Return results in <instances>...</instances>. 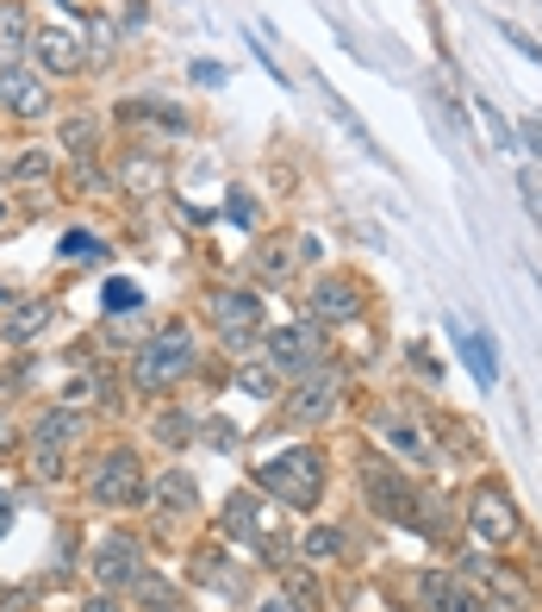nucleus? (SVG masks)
<instances>
[{"label": "nucleus", "instance_id": "1", "mask_svg": "<svg viewBox=\"0 0 542 612\" xmlns=\"http://www.w3.org/2000/svg\"><path fill=\"white\" fill-rule=\"evenodd\" d=\"M188 369H194V332H188V326H163V332L138 350L131 382L144 387V394H163V387H175Z\"/></svg>", "mask_w": 542, "mask_h": 612}, {"label": "nucleus", "instance_id": "2", "mask_svg": "<svg viewBox=\"0 0 542 612\" xmlns=\"http://www.w3.org/2000/svg\"><path fill=\"white\" fill-rule=\"evenodd\" d=\"M256 487H269L274 500H287V507H312L324 494L319 450H274V457L256 469Z\"/></svg>", "mask_w": 542, "mask_h": 612}, {"label": "nucleus", "instance_id": "3", "mask_svg": "<svg viewBox=\"0 0 542 612\" xmlns=\"http://www.w3.org/2000/svg\"><path fill=\"white\" fill-rule=\"evenodd\" d=\"M269 362L281 375H312L324 362V332L319 326H281V332L269 337Z\"/></svg>", "mask_w": 542, "mask_h": 612}, {"label": "nucleus", "instance_id": "4", "mask_svg": "<svg viewBox=\"0 0 542 612\" xmlns=\"http://www.w3.org/2000/svg\"><path fill=\"white\" fill-rule=\"evenodd\" d=\"M138 487H144L138 457H131V450H106L100 469H94V482H88V494H94L100 507H131V500H138Z\"/></svg>", "mask_w": 542, "mask_h": 612}, {"label": "nucleus", "instance_id": "5", "mask_svg": "<svg viewBox=\"0 0 542 612\" xmlns=\"http://www.w3.org/2000/svg\"><path fill=\"white\" fill-rule=\"evenodd\" d=\"M212 326L224 332V344H249V332L262 326V301L249 288H224L212 294Z\"/></svg>", "mask_w": 542, "mask_h": 612}, {"label": "nucleus", "instance_id": "6", "mask_svg": "<svg viewBox=\"0 0 542 612\" xmlns=\"http://www.w3.org/2000/svg\"><path fill=\"white\" fill-rule=\"evenodd\" d=\"M337 394H344V369H312V375L287 394V412H294V419H324V412L337 407Z\"/></svg>", "mask_w": 542, "mask_h": 612}, {"label": "nucleus", "instance_id": "7", "mask_svg": "<svg viewBox=\"0 0 542 612\" xmlns=\"http://www.w3.org/2000/svg\"><path fill=\"white\" fill-rule=\"evenodd\" d=\"M0 106L20 119H38V113H50V88L31 69H0Z\"/></svg>", "mask_w": 542, "mask_h": 612}, {"label": "nucleus", "instance_id": "8", "mask_svg": "<svg viewBox=\"0 0 542 612\" xmlns=\"http://www.w3.org/2000/svg\"><path fill=\"white\" fill-rule=\"evenodd\" d=\"M374 425H380V437H387V444H393V450H399L405 462H437V450H430V437H424L418 425H412V412L380 407V412H374Z\"/></svg>", "mask_w": 542, "mask_h": 612}, {"label": "nucleus", "instance_id": "9", "mask_svg": "<svg viewBox=\"0 0 542 612\" xmlns=\"http://www.w3.org/2000/svg\"><path fill=\"white\" fill-rule=\"evenodd\" d=\"M449 344H455V357H462V362H468V369H474V382H480V387H499V369H493V344H487V337H480V332H468V326H462L455 313H449Z\"/></svg>", "mask_w": 542, "mask_h": 612}, {"label": "nucleus", "instance_id": "10", "mask_svg": "<svg viewBox=\"0 0 542 612\" xmlns=\"http://www.w3.org/2000/svg\"><path fill=\"white\" fill-rule=\"evenodd\" d=\"M474 532H480V544H505V537L518 532V512H512V500H505L499 487H487V494L474 500Z\"/></svg>", "mask_w": 542, "mask_h": 612}, {"label": "nucleus", "instance_id": "11", "mask_svg": "<svg viewBox=\"0 0 542 612\" xmlns=\"http://www.w3.org/2000/svg\"><path fill=\"white\" fill-rule=\"evenodd\" d=\"M94 575H100V587L138 582V575H144V569H138V544H131V537H106L94 550Z\"/></svg>", "mask_w": 542, "mask_h": 612}, {"label": "nucleus", "instance_id": "12", "mask_svg": "<svg viewBox=\"0 0 542 612\" xmlns=\"http://www.w3.org/2000/svg\"><path fill=\"white\" fill-rule=\"evenodd\" d=\"M31 51L44 56L56 76H69V69H81V63H88V51H81V38H75L69 26H44L38 38H31Z\"/></svg>", "mask_w": 542, "mask_h": 612}, {"label": "nucleus", "instance_id": "13", "mask_svg": "<svg viewBox=\"0 0 542 612\" xmlns=\"http://www.w3.org/2000/svg\"><path fill=\"white\" fill-rule=\"evenodd\" d=\"M25 51H31V26H25V7H0V69H20Z\"/></svg>", "mask_w": 542, "mask_h": 612}, {"label": "nucleus", "instance_id": "14", "mask_svg": "<svg viewBox=\"0 0 542 612\" xmlns=\"http://www.w3.org/2000/svg\"><path fill=\"white\" fill-rule=\"evenodd\" d=\"M312 313H319L324 326H337V319H356V313H362V294H356L349 281H319V288H312Z\"/></svg>", "mask_w": 542, "mask_h": 612}, {"label": "nucleus", "instance_id": "15", "mask_svg": "<svg viewBox=\"0 0 542 612\" xmlns=\"http://www.w3.org/2000/svg\"><path fill=\"white\" fill-rule=\"evenodd\" d=\"M418 594H424V600H430L437 612H480V600H474V594L455 582V575H424Z\"/></svg>", "mask_w": 542, "mask_h": 612}, {"label": "nucleus", "instance_id": "16", "mask_svg": "<svg viewBox=\"0 0 542 612\" xmlns=\"http://www.w3.org/2000/svg\"><path fill=\"white\" fill-rule=\"evenodd\" d=\"M50 326V301H13L7 313V337H38Z\"/></svg>", "mask_w": 542, "mask_h": 612}, {"label": "nucleus", "instance_id": "17", "mask_svg": "<svg viewBox=\"0 0 542 612\" xmlns=\"http://www.w3.org/2000/svg\"><path fill=\"white\" fill-rule=\"evenodd\" d=\"M150 500H156V507H163V512H181V507H194V500H199V487L188 482L181 469H175V475H163V482L150 487Z\"/></svg>", "mask_w": 542, "mask_h": 612}, {"label": "nucleus", "instance_id": "18", "mask_svg": "<svg viewBox=\"0 0 542 612\" xmlns=\"http://www.w3.org/2000/svg\"><path fill=\"white\" fill-rule=\"evenodd\" d=\"M374 500H380V512H393V519H412V487H393L387 475H369Z\"/></svg>", "mask_w": 542, "mask_h": 612}, {"label": "nucleus", "instance_id": "19", "mask_svg": "<svg viewBox=\"0 0 542 612\" xmlns=\"http://www.w3.org/2000/svg\"><path fill=\"white\" fill-rule=\"evenodd\" d=\"M138 306H144V294H138V281H125V276H113L106 281V313H138Z\"/></svg>", "mask_w": 542, "mask_h": 612}, {"label": "nucleus", "instance_id": "20", "mask_svg": "<svg viewBox=\"0 0 542 612\" xmlns=\"http://www.w3.org/2000/svg\"><path fill=\"white\" fill-rule=\"evenodd\" d=\"M256 519H262V507H256L249 494H237V500H231V512H224V532H231V537H249V532H256Z\"/></svg>", "mask_w": 542, "mask_h": 612}, {"label": "nucleus", "instance_id": "21", "mask_svg": "<svg viewBox=\"0 0 542 612\" xmlns=\"http://www.w3.org/2000/svg\"><path fill=\"white\" fill-rule=\"evenodd\" d=\"M63 256H69V263H94V256H106V251H100L94 231H69V238H63Z\"/></svg>", "mask_w": 542, "mask_h": 612}, {"label": "nucleus", "instance_id": "22", "mask_svg": "<svg viewBox=\"0 0 542 612\" xmlns=\"http://www.w3.org/2000/svg\"><path fill=\"white\" fill-rule=\"evenodd\" d=\"M474 106H480V119H487V131H493V144H499V151H512V126L499 119V106H493V101H480V94H474Z\"/></svg>", "mask_w": 542, "mask_h": 612}, {"label": "nucleus", "instance_id": "23", "mask_svg": "<svg viewBox=\"0 0 542 612\" xmlns=\"http://www.w3.org/2000/svg\"><path fill=\"white\" fill-rule=\"evenodd\" d=\"M499 38H505L512 51H524V56H530V63H542V44H537V38H530V31H524V26H512V20H505V26H499Z\"/></svg>", "mask_w": 542, "mask_h": 612}, {"label": "nucleus", "instance_id": "24", "mask_svg": "<svg viewBox=\"0 0 542 612\" xmlns=\"http://www.w3.org/2000/svg\"><path fill=\"white\" fill-rule=\"evenodd\" d=\"M138 587H144V600L156 612H175V587L169 582H156V575H138Z\"/></svg>", "mask_w": 542, "mask_h": 612}, {"label": "nucleus", "instance_id": "25", "mask_svg": "<svg viewBox=\"0 0 542 612\" xmlns=\"http://www.w3.org/2000/svg\"><path fill=\"white\" fill-rule=\"evenodd\" d=\"M337 550H344V537H337V532H312V537H306V557H312V562L337 557Z\"/></svg>", "mask_w": 542, "mask_h": 612}, {"label": "nucleus", "instance_id": "26", "mask_svg": "<svg viewBox=\"0 0 542 612\" xmlns=\"http://www.w3.org/2000/svg\"><path fill=\"white\" fill-rule=\"evenodd\" d=\"M518 188H524V201H530V219H542V169H524Z\"/></svg>", "mask_w": 542, "mask_h": 612}, {"label": "nucleus", "instance_id": "27", "mask_svg": "<svg viewBox=\"0 0 542 612\" xmlns=\"http://www.w3.org/2000/svg\"><path fill=\"white\" fill-rule=\"evenodd\" d=\"M50 169V156L44 151H25V163H20V181H38Z\"/></svg>", "mask_w": 542, "mask_h": 612}, {"label": "nucleus", "instance_id": "28", "mask_svg": "<svg viewBox=\"0 0 542 612\" xmlns=\"http://www.w3.org/2000/svg\"><path fill=\"white\" fill-rule=\"evenodd\" d=\"M231 219H237V226H256V201H249V194H231Z\"/></svg>", "mask_w": 542, "mask_h": 612}, {"label": "nucleus", "instance_id": "29", "mask_svg": "<svg viewBox=\"0 0 542 612\" xmlns=\"http://www.w3.org/2000/svg\"><path fill=\"white\" fill-rule=\"evenodd\" d=\"M237 382H244L249 394H269V387H274V382H269V369H244V375H237Z\"/></svg>", "mask_w": 542, "mask_h": 612}, {"label": "nucleus", "instance_id": "30", "mask_svg": "<svg viewBox=\"0 0 542 612\" xmlns=\"http://www.w3.org/2000/svg\"><path fill=\"white\" fill-rule=\"evenodd\" d=\"M194 81H206V88H219V81H224V69H219V63H194Z\"/></svg>", "mask_w": 542, "mask_h": 612}, {"label": "nucleus", "instance_id": "31", "mask_svg": "<svg viewBox=\"0 0 542 612\" xmlns=\"http://www.w3.org/2000/svg\"><path fill=\"white\" fill-rule=\"evenodd\" d=\"M156 437H169V444H175V437H188V419H175V412H169V419L156 425Z\"/></svg>", "mask_w": 542, "mask_h": 612}, {"label": "nucleus", "instance_id": "32", "mask_svg": "<svg viewBox=\"0 0 542 612\" xmlns=\"http://www.w3.org/2000/svg\"><path fill=\"white\" fill-rule=\"evenodd\" d=\"M518 138H524V144H530V151L542 156V119H524V131H518Z\"/></svg>", "mask_w": 542, "mask_h": 612}, {"label": "nucleus", "instance_id": "33", "mask_svg": "<svg viewBox=\"0 0 542 612\" xmlns=\"http://www.w3.org/2000/svg\"><path fill=\"white\" fill-rule=\"evenodd\" d=\"M262 269H269V276H287V251H281V244H274V251L262 256Z\"/></svg>", "mask_w": 542, "mask_h": 612}, {"label": "nucleus", "instance_id": "34", "mask_svg": "<svg viewBox=\"0 0 542 612\" xmlns=\"http://www.w3.org/2000/svg\"><path fill=\"white\" fill-rule=\"evenodd\" d=\"M13 507H20V500H13V494L0 487V537H7V525H13Z\"/></svg>", "mask_w": 542, "mask_h": 612}, {"label": "nucleus", "instance_id": "35", "mask_svg": "<svg viewBox=\"0 0 542 612\" xmlns=\"http://www.w3.org/2000/svg\"><path fill=\"white\" fill-rule=\"evenodd\" d=\"M256 612H299V600H262Z\"/></svg>", "mask_w": 542, "mask_h": 612}, {"label": "nucleus", "instance_id": "36", "mask_svg": "<svg viewBox=\"0 0 542 612\" xmlns=\"http://www.w3.org/2000/svg\"><path fill=\"white\" fill-rule=\"evenodd\" d=\"M81 612H119V607H113L106 594H94V600H88V607H81Z\"/></svg>", "mask_w": 542, "mask_h": 612}, {"label": "nucleus", "instance_id": "37", "mask_svg": "<svg viewBox=\"0 0 542 612\" xmlns=\"http://www.w3.org/2000/svg\"><path fill=\"white\" fill-rule=\"evenodd\" d=\"M7 444H13V425H7V419H0V450H7Z\"/></svg>", "mask_w": 542, "mask_h": 612}, {"label": "nucleus", "instance_id": "38", "mask_svg": "<svg viewBox=\"0 0 542 612\" xmlns=\"http://www.w3.org/2000/svg\"><path fill=\"white\" fill-rule=\"evenodd\" d=\"M7 313H13V294H7V288H0V319H7Z\"/></svg>", "mask_w": 542, "mask_h": 612}, {"label": "nucleus", "instance_id": "39", "mask_svg": "<svg viewBox=\"0 0 542 612\" xmlns=\"http://www.w3.org/2000/svg\"><path fill=\"white\" fill-rule=\"evenodd\" d=\"M0 226H7V201H0Z\"/></svg>", "mask_w": 542, "mask_h": 612}]
</instances>
